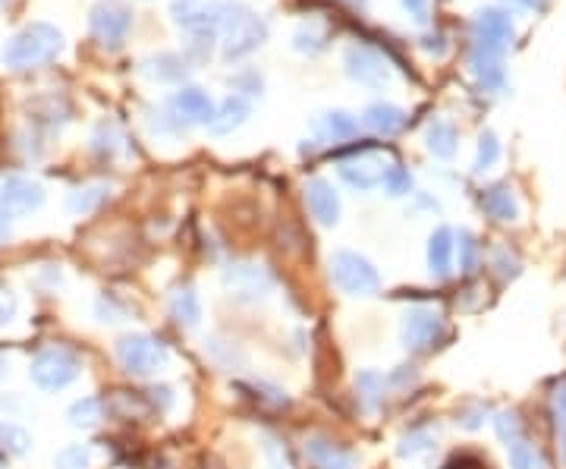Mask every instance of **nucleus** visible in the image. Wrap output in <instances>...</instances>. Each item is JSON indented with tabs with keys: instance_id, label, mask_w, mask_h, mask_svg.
<instances>
[{
	"instance_id": "nucleus-28",
	"label": "nucleus",
	"mask_w": 566,
	"mask_h": 469,
	"mask_svg": "<svg viewBox=\"0 0 566 469\" xmlns=\"http://www.w3.org/2000/svg\"><path fill=\"white\" fill-rule=\"evenodd\" d=\"M482 205L491 218L497 221H516V199H513V189L510 186H491L488 193L482 196Z\"/></svg>"
},
{
	"instance_id": "nucleus-41",
	"label": "nucleus",
	"mask_w": 566,
	"mask_h": 469,
	"mask_svg": "<svg viewBox=\"0 0 566 469\" xmlns=\"http://www.w3.org/2000/svg\"><path fill=\"white\" fill-rule=\"evenodd\" d=\"M475 240H472V233H460V268L463 271H472L475 268Z\"/></svg>"
},
{
	"instance_id": "nucleus-25",
	"label": "nucleus",
	"mask_w": 566,
	"mask_h": 469,
	"mask_svg": "<svg viewBox=\"0 0 566 469\" xmlns=\"http://www.w3.org/2000/svg\"><path fill=\"white\" fill-rule=\"evenodd\" d=\"M0 447H4L10 457L23 460V457H29L35 451V438H32V432L26 429V425L7 419V422H0Z\"/></svg>"
},
{
	"instance_id": "nucleus-32",
	"label": "nucleus",
	"mask_w": 566,
	"mask_h": 469,
	"mask_svg": "<svg viewBox=\"0 0 566 469\" xmlns=\"http://www.w3.org/2000/svg\"><path fill=\"white\" fill-rule=\"evenodd\" d=\"M205 353H208L221 369H233V366H243V362H246V356L239 353L233 344H227V340H217V337L205 340Z\"/></svg>"
},
{
	"instance_id": "nucleus-20",
	"label": "nucleus",
	"mask_w": 566,
	"mask_h": 469,
	"mask_svg": "<svg viewBox=\"0 0 566 469\" xmlns=\"http://www.w3.org/2000/svg\"><path fill=\"white\" fill-rule=\"evenodd\" d=\"M453 249H456L453 230L438 227V230L431 233V237H428V268H431V274H438V277L450 274V268H453Z\"/></svg>"
},
{
	"instance_id": "nucleus-26",
	"label": "nucleus",
	"mask_w": 566,
	"mask_h": 469,
	"mask_svg": "<svg viewBox=\"0 0 566 469\" xmlns=\"http://www.w3.org/2000/svg\"><path fill=\"white\" fill-rule=\"evenodd\" d=\"M107 196H111V186L92 183V186H82L76 193H70L67 208H70V215H92V211H98L107 202Z\"/></svg>"
},
{
	"instance_id": "nucleus-49",
	"label": "nucleus",
	"mask_w": 566,
	"mask_h": 469,
	"mask_svg": "<svg viewBox=\"0 0 566 469\" xmlns=\"http://www.w3.org/2000/svg\"><path fill=\"white\" fill-rule=\"evenodd\" d=\"M350 4H353V7H365V4H368V0H350Z\"/></svg>"
},
{
	"instance_id": "nucleus-6",
	"label": "nucleus",
	"mask_w": 566,
	"mask_h": 469,
	"mask_svg": "<svg viewBox=\"0 0 566 469\" xmlns=\"http://www.w3.org/2000/svg\"><path fill=\"white\" fill-rule=\"evenodd\" d=\"M236 7L239 4H230V0H173L170 16L189 32H214L217 26L224 29Z\"/></svg>"
},
{
	"instance_id": "nucleus-1",
	"label": "nucleus",
	"mask_w": 566,
	"mask_h": 469,
	"mask_svg": "<svg viewBox=\"0 0 566 469\" xmlns=\"http://www.w3.org/2000/svg\"><path fill=\"white\" fill-rule=\"evenodd\" d=\"M67 41H63V32L51 23H32L26 29H19L4 48V63L10 70H38L54 63Z\"/></svg>"
},
{
	"instance_id": "nucleus-40",
	"label": "nucleus",
	"mask_w": 566,
	"mask_h": 469,
	"mask_svg": "<svg viewBox=\"0 0 566 469\" xmlns=\"http://www.w3.org/2000/svg\"><path fill=\"white\" fill-rule=\"evenodd\" d=\"M265 457H268V466L271 469H290V460H287V454H283V447L274 441V438H265Z\"/></svg>"
},
{
	"instance_id": "nucleus-39",
	"label": "nucleus",
	"mask_w": 566,
	"mask_h": 469,
	"mask_svg": "<svg viewBox=\"0 0 566 469\" xmlns=\"http://www.w3.org/2000/svg\"><path fill=\"white\" fill-rule=\"evenodd\" d=\"M494 422H497V435L504 438L507 444H513V441L522 438V435H519V419H516L513 413H500Z\"/></svg>"
},
{
	"instance_id": "nucleus-48",
	"label": "nucleus",
	"mask_w": 566,
	"mask_h": 469,
	"mask_svg": "<svg viewBox=\"0 0 566 469\" xmlns=\"http://www.w3.org/2000/svg\"><path fill=\"white\" fill-rule=\"evenodd\" d=\"M560 444H563V457H566V425H563V432H560Z\"/></svg>"
},
{
	"instance_id": "nucleus-23",
	"label": "nucleus",
	"mask_w": 566,
	"mask_h": 469,
	"mask_svg": "<svg viewBox=\"0 0 566 469\" xmlns=\"http://www.w3.org/2000/svg\"><path fill=\"white\" fill-rule=\"evenodd\" d=\"M167 306H170V315L177 318L183 328H195L202 322V300H199V293H195L192 287L173 290Z\"/></svg>"
},
{
	"instance_id": "nucleus-47",
	"label": "nucleus",
	"mask_w": 566,
	"mask_h": 469,
	"mask_svg": "<svg viewBox=\"0 0 566 469\" xmlns=\"http://www.w3.org/2000/svg\"><path fill=\"white\" fill-rule=\"evenodd\" d=\"M557 403H560V410L566 413V385H563V388L557 391Z\"/></svg>"
},
{
	"instance_id": "nucleus-13",
	"label": "nucleus",
	"mask_w": 566,
	"mask_h": 469,
	"mask_svg": "<svg viewBox=\"0 0 566 469\" xmlns=\"http://www.w3.org/2000/svg\"><path fill=\"white\" fill-rule=\"evenodd\" d=\"M214 101L208 98V92L195 89V85H186V89L173 92L170 98V117L177 120L180 126H195V123H205L211 126L214 120Z\"/></svg>"
},
{
	"instance_id": "nucleus-45",
	"label": "nucleus",
	"mask_w": 566,
	"mask_h": 469,
	"mask_svg": "<svg viewBox=\"0 0 566 469\" xmlns=\"http://www.w3.org/2000/svg\"><path fill=\"white\" fill-rule=\"evenodd\" d=\"M10 237H13V218H7L4 211H0V246L10 243Z\"/></svg>"
},
{
	"instance_id": "nucleus-14",
	"label": "nucleus",
	"mask_w": 566,
	"mask_h": 469,
	"mask_svg": "<svg viewBox=\"0 0 566 469\" xmlns=\"http://www.w3.org/2000/svg\"><path fill=\"white\" fill-rule=\"evenodd\" d=\"M513 38V23L507 13L500 10H485L475 19V48L500 54L507 48V41Z\"/></svg>"
},
{
	"instance_id": "nucleus-38",
	"label": "nucleus",
	"mask_w": 566,
	"mask_h": 469,
	"mask_svg": "<svg viewBox=\"0 0 566 469\" xmlns=\"http://www.w3.org/2000/svg\"><path fill=\"white\" fill-rule=\"evenodd\" d=\"M16 315H19V296L7 284H0V328L13 325Z\"/></svg>"
},
{
	"instance_id": "nucleus-44",
	"label": "nucleus",
	"mask_w": 566,
	"mask_h": 469,
	"mask_svg": "<svg viewBox=\"0 0 566 469\" xmlns=\"http://www.w3.org/2000/svg\"><path fill=\"white\" fill-rule=\"evenodd\" d=\"M151 400L161 403V410H170L173 407V391L170 388H155V391H151Z\"/></svg>"
},
{
	"instance_id": "nucleus-18",
	"label": "nucleus",
	"mask_w": 566,
	"mask_h": 469,
	"mask_svg": "<svg viewBox=\"0 0 566 469\" xmlns=\"http://www.w3.org/2000/svg\"><path fill=\"white\" fill-rule=\"evenodd\" d=\"M362 123L372 133H378V136H397L403 126H406V111L397 108V104H387V101L368 104L365 114H362Z\"/></svg>"
},
{
	"instance_id": "nucleus-46",
	"label": "nucleus",
	"mask_w": 566,
	"mask_h": 469,
	"mask_svg": "<svg viewBox=\"0 0 566 469\" xmlns=\"http://www.w3.org/2000/svg\"><path fill=\"white\" fill-rule=\"evenodd\" d=\"M7 372H10V359H7V356H0V381L7 378Z\"/></svg>"
},
{
	"instance_id": "nucleus-4",
	"label": "nucleus",
	"mask_w": 566,
	"mask_h": 469,
	"mask_svg": "<svg viewBox=\"0 0 566 469\" xmlns=\"http://www.w3.org/2000/svg\"><path fill=\"white\" fill-rule=\"evenodd\" d=\"M331 277L340 293L346 296H375L381 290V274L378 268L365 259V255L353 252V249H337L331 255Z\"/></svg>"
},
{
	"instance_id": "nucleus-5",
	"label": "nucleus",
	"mask_w": 566,
	"mask_h": 469,
	"mask_svg": "<svg viewBox=\"0 0 566 469\" xmlns=\"http://www.w3.org/2000/svg\"><path fill=\"white\" fill-rule=\"evenodd\" d=\"M268 41V23L261 19L258 13L246 10L239 4L233 10V16L224 23V45H221V57L227 63L233 60H243L252 51H258L261 45Z\"/></svg>"
},
{
	"instance_id": "nucleus-37",
	"label": "nucleus",
	"mask_w": 566,
	"mask_h": 469,
	"mask_svg": "<svg viewBox=\"0 0 566 469\" xmlns=\"http://www.w3.org/2000/svg\"><path fill=\"white\" fill-rule=\"evenodd\" d=\"M95 152H107V155H114L117 152V145H120V133H117V126L114 123H101L98 130H95Z\"/></svg>"
},
{
	"instance_id": "nucleus-9",
	"label": "nucleus",
	"mask_w": 566,
	"mask_h": 469,
	"mask_svg": "<svg viewBox=\"0 0 566 469\" xmlns=\"http://www.w3.org/2000/svg\"><path fill=\"white\" fill-rule=\"evenodd\" d=\"M45 202H48L45 186L32 177L10 174V177L0 180V211L13 221L35 215V211L45 208Z\"/></svg>"
},
{
	"instance_id": "nucleus-36",
	"label": "nucleus",
	"mask_w": 566,
	"mask_h": 469,
	"mask_svg": "<svg viewBox=\"0 0 566 469\" xmlns=\"http://www.w3.org/2000/svg\"><path fill=\"white\" fill-rule=\"evenodd\" d=\"M293 48L296 51H309V54H318L324 48V32L318 26H302L296 35H293Z\"/></svg>"
},
{
	"instance_id": "nucleus-27",
	"label": "nucleus",
	"mask_w": 566,
	"mask_h": 469,
	"mask_svg": "<svg viewBox=\"0 0 566 469\" xmlns=\"http://www.w3.org/2000/svg\"><path fill=\"white\" fill-rule=\"evenodd\" d=\"M434 441H438V429H434V425H422V429H409V432L400 438V444H397V454H400L403 460L422 457V454L431 451Z\"/></svg>"
},
{
	"instance_id": "nucleus-34",
	"label": "nucleus",
	"mask_w": 566,
	"mask_h": 469,
	"mask_svg": "<svg viewBox=\"0 0 566 469\" xmlns=\"http://www.w3.org/2000/svg\"><path fill=\"white\" fill-rule=\"evenodd\" d=\"M500 158V142L494 133H482V139H478V152H475V174H485V170H491Z\"/></svg>"
},
{
	"instance_id": "nucleus-10",
	"label": "nucleus",
	"mask_w": 566,
	"mask_h": 469,
	"mask_svg": "<svg viewBox=\"0 0 566 469\" xmlns=\"http://www.w3.org/2000/svg\"><path fill=\"white\" fill-rule=\"evenodd\" d=\"M224 287L233 300L239 303H261L268 300L271 290H274V277L265 265L258 262H236L224 271Z\"/></svg>"
},
{
	"instance_id": "nucleus-33",
	"label": "nucleus",
	"mask_w": 566,
	"mask_h": 469,
	"mask_svg": "<svg viewBox=\"0 0 566 469\" xmlns=\"http://www.w3.org/2000/svg\"><path fill=\"white\" fill-rule=\"evenodd\" d=\"M507 447H510V469H544L541 454L535 451L529 441L519 438V441H513Z\"/></svg>"
},
{
	"instance_id": "nucleus-43",
	"label": "nucleus",
	"mask_w": 566,
	"mask_h": 469,
	"mask_svg": "<svg viewBox=\"0 0 566 469\" xmlns=\"http://www.w3.org/2000/svg\"><path fill=\"white\" fill-rule=\"evenodd\" d=\"M403 7L416 23H425L428 19V0H403Z\"/></svg>"
},
{
	"instance_id": "nucleus-22",
	"label": "nucleus",
	"mask_w": 566,
	"mask_h": 469,
	"mask_svg": "<svg viewBox=\"0 0 566 469\" xmlns=\"http://www.w3.org/2000/svg\"><path fill=\"white\" fill-rule=\"evenodd\" d=\"M469 70L478 79V85H482V89H488V92H494V89H500V85H504V67H500V54L475 48L472 60H469Z\"/></svg>"
},
{
	"instance_id": "nucleus-16",
	"label": "nucleus",
	"mask_w": 566,
	"mask_h": 469,
	"mask_svg": "<svg viewBox=\"0 0 566 469\" xmlns=\"http://www.w3.org/2000/svg\"><path fill=\"white\" fill-rule=\"evenodd\" d=\"M306 457L312 460L315 469H356V454H350L346 447L334 444L331 438H306Z\"/></svg>"
},
{
	"instance_id": "nucleus-51",
	"label": "nucleus",
	"mask_w": 566,
	"mask_h": 469,
	"mask_svg": "<svg viewBox=\"0 0 566 469\" xmlns=\"http://www.w3.org/2000/svg\"><path fill=\"white\" fill-rule=\"evenodd\" d=\"M0 469H4V463H0Z\"/></svg>"
},
{
	"instance_id": "nucleus-31",
	"label": "nucleus",
	"mask_w": 566,
	"mask_h": 469,
	"mask_svg": "<svg viewBox=\"0 0 566 469\" xmlns=\"http://www.w3.org/2000/svg\"><path fill=\"white\" fill-rule=\"evenodd\" d=\"M95 451L89 444H67L54 454V469H92Z\"/></svg>"
},
{
	"instance_id": "nucleus-19",
	"label": "nucleus",
	"mask_w": 566,
	"mask_h": 469,
	"mask_svg": "<svg viewBox=\"0 0 566 469\" xmlns=\"http://www.w3.org/2000/svg\"><path fill=\"white\" fill-rule=\"evenodd\" d=\"M249 117H252V104L243 95H230V98H224L221 108L214 111V120H211L208 130L217 133V136H227V133L239 130Z\"/></svg>"
},
{
	"instance_id": "nucleus-8",
	"label": "nucleus",
	"mask_w": 566,
	"mask_h": 469,
	"mask_svg": "<svg viewBox=\"0 0 566 469\" xmlns=\"http://www.w3.org/2000/svg\"><path fill=\"white\" fill-rule=\"evenodd\" d=\"M444 334V315L434 306H412L400 318V344L409 353L431 350Z\"/></svg>"
},
{
	"instance_id": "nucleus-2",
	"label": "nucleus",
	"mask_w": 566,
	"mask_h": 469,
	"mask_svg": "<svg viewBox=\"0 0 566 469\" xmlns=\"http://www.w3.org/2000/svg\"><path fill=\"white\" fill-rule=\"evenodd\" d=\"M82 375V359L70 347H45L32 362H29V378L38 391L57 394L76 385Z\"/></svg>"
},
{
	"instance_id": "nucleus-17",
	"label": "nucleus",
	"mask_w": 566,
	"mask_h": 469,
	"mask_svg": "<svg viewBox=\"0 0 566 469\" xmlns=\"http://www.w3.org/2000/svg\"><path fill=\"white\" fill-rule=\"evenodd\" d=\"M315 136L321 145H331V142H346V139H353L359 133V120L353 114H346V111H328V114H321L315 117Z\"/></svg>"
},
{
	"instance_id": "nucleus-30",
	"label": "nucleus",
	"mask_w": 566,
	"mask_h": 469,
	"mask_svg": "<svg viewBox=\"0 0 566 469\" xmlns=\"http://www.w3.org/2000/svg\"><path fill=\"white\" fill-rule=\"evenodd\" d=\"M356 391H359V400L365 403V410H375L384 400V375L375 369H362L356 375Z\"/></svg>"
},
{
	"instance_id": "nucleus-29",
	"label": "nucleus",
	"mask_w": 566,
	"mask_h": 469,
	"mask_svg": "<svg viewBox=\"0 0 566 469\" xmlns=\"http://www.w3.org/2000/svg\"><path fill=\"white\" fill-rule=\"evenodd\" d=\"M428 152L434 158H453L456 155V130L447 120H434L428 126Z\"/></svg>"
},
{
	"instance_id": "nucleus-50",
	"label": "nucleus",
	"mask_w": 566,
	"mask_h": 469,
	"mask_svg": "<svg viewBox=\"0 0 566 469\" xmlns=\"http://www.w3.org/2000/svg\"><path fill=\"white\" fill-rule=\"evenodd\" d=\"M0 4H7V0H0Z\"/></svg>"
},
{
	"instance_id": "nucleus-11",
	"label": "nucleus",
	"mask_w": 566,
	"mask_h": 469,
	"mask_svg": "<svg viewBox=\"0 0 566 469\" xmlns=\"http://www.w3.org/2000/svg\"><path fill=\"white\" fill-rule=\"evenodd\" d=\"M390 167L394 164H390L387 155H381V152H359L353 158H343L337 164V174L346 186L356 189V193H372V189L384 186V177Z\"/></svg>"
},
{
	"instance_id": "nucleus-7",
	"label": "nucleus",
	"mask_w": 566,
	"mask_h": 469,
	"mask_svg": "<svg viewBox=\"0 0 566 469\" xmlns=\"http://www.w3.org/2000/svg\"><path fill=\"white\" fill-rule=\"evenodd\" d=\"M89 29L92 38L101 48H120L129 29H133V10L120 0H98V4L89 10Z\"/></svg>"
},
{
	"instance_id": "nucleus-15",
	"label": "nucleus",
	"mask_w": 566,
	"mask_h": 469,
	"mask_svg": "<svg viewBox=\"0 0 566 469\" xmlns=\"http://www.w3.org/2000/svg\"><path fill=\"white\" fill-rule=\"evenodd\" d=\"M306 205L321 227H337L340 224V196L328 180L312 177L306 183Z\"/></svg>"
},
{
	"instance_id": "nucleus-42",
	"label": "nucleus",
	"mask_w": 566,
	"mask_h": 469,
	"mask_svg": "<svg viewBox=\"0 0 566 469\" xmlns=\"http://www.w3.org/2000/svg\"><path fill=\"white\" fill-rule=\"evenodd\" d=\"M444 469H491V466H488V460L475 457V454H460V457H453Z\"/></svg>"
},
{
	"instance_id": "nucleus-3",
	"label": "nucleus",
	"mask_w": 566,
	"mask_h": 469,
	"mask_svg": "<svg viewBox=\"0 0 566 469\" xmlns=\"http://www.w3.org/2000/svg\"><path fill=\"white\" fill-rule=\"evenodd\" d=\"M114 353H117V362L123 366V372H129L133 378L158 375L170 362V350L151 334H123L114 344Z\"/></svg>"
},
{
	"instance_id": "nucleus-35",
	"label": "nucleus",
	"mask_w": 566,
	"mask_h": 469,
	"mask_svg": "<svg viewBox=\"0 0 566 469\" xmlns=\"http://www.w3.org/2000/svg\"><path fill=\"white\" fill-rule=\"evenodd\" d=\"M409 189H412L409 170L394 164V167L387 170V177H384V193H387V196H394V199H400V196H409Z\"/></svg>"
},
{
	"instance_id": "nucleus-24",
	"label": "nucleus",
	"mask_w": 566,
	"mask_h": 469,
	"mask_svg": "<svg viewBox=\"0 0 566 469\" xmlns=\"http://www.w3.org/2000/svg\"><path fill=\"white\" fill-rule=\"evenodd\" d=\"M101 419H104V407H101L98 397H79V400L70 403V410H67V425L76 432L98 429Z\"/></svg>"
},
{
	"instance_id": "nucleus-12",
	"label": "nucleus",
	"mask_w": 566,
	"mask_h": 469,
	"mask_svg": "<svg viewBox=\"0 0 566 469\" xmlns=\"http://www.w3.org/2000/svg\"><path fill=\"white\" fill-rule=\"evenodd\" d=\"M343 67L350 73V79H356L359 85H368V89H384L390 82V63L375 48L350 45L343 51Z\"/></svg>"
},
{
	"instance_id": "nucleus-21",
	"label": "nucleus",
	"mask_w": 566,
	"mask_h": 469,
	"mask_svg": "<svg viewBox=\"0 0 566 469\" xmlns=\"http://www.w3.org/2000/svg\"><path fill=\"white\" fill-rule=\"evenodd\" d=\"M142 73L151 76V79H158V82H180V79H186V73H189V63H186L180 54L161 51V54L148 57V60L142 63Z\"/></svg>"
}]
</instances>
